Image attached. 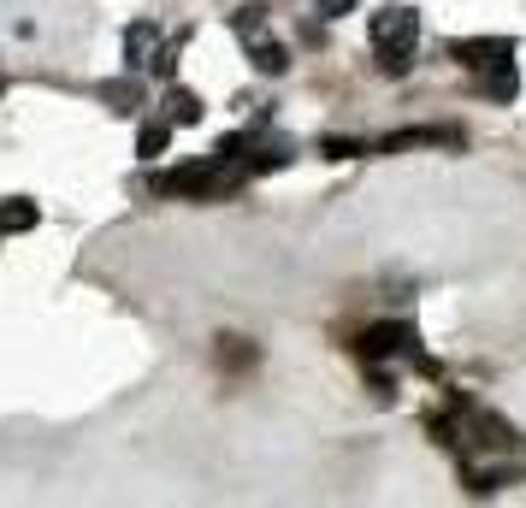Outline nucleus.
<instances>
[{"label": "nucleus", "instance_id": "obj_1", "mask_svg": "<svg viewBox=\"0 0 526 508\" xmlns=\"http://www.w3.org/2000/svg\"><path fill=\"white\" fill-rule=\"evenodd\" d=\"M414 42H420V12H414V6L373 12V54H379V71H385V77H402V71H408Z\"/></svg>", "mask_w": 526, "mask_h": 508}, {"label": "nucleus", "instance_id": "obj_2", "mask_svg": "<svg viewBox=\"0 0 526 508\" xmlns=\"http://www.w3.org/2000/svg\"><path fill=\"white\" fill-rule=\"evenodd\" d=\"M414 343V325H402V319H385V325H367L361 337H355V349H361V361H391Z\"/></svg>", "mask_w": 526, "mask_h": 508}, {"label": "nucleus", "instance_id": "obj_3", "mask_svg": "<svg viewBox=\"0 0 526 508\" xmlns=\"http://www.w3.org/2000/svg\"><path fill=\"white\" fill-rule=\"evenodd\" d=\"M450 54H456L467 71H491L497 60H515V42H509V36H491V42H456Z\"/></svg>", "mask_w": 526, "mask_h": 508}, {"label": "nucleus", "instance_id": "obj_4", "mask_svg": "<svg viewBox=\"0 0 526 508\" xmlns=\"http://www.w3.org/2000/svg\"><path fill=\"white\" fill-rule=\"evenodd\" d=\"M432 142H450V148H456L461 142V130H432V125H414V130H391V136H385V142H379V154H402V148H432Z\"/></svg>", "mask_w": 526, "mask_h": 508}, {"label": "nucleus", "instance_id": "obj_5", "mask_svg": "<svg viewBox=\"0 0 526 508\" xmlns=\"http://www.w3.org/2000/svg\"><path fill=\"white\" fill-rule=\"evenodd\" d=\"M467 444H479V449H509V426H503L497 414L473 408V414H467Z\"/></svg>", "mask_w": 526, "mask_h": 508}, {"label": "nucleus", "instance_id": "obj_6", "mask_svg": "<svg viewBox=\"0 0 526 508\" xmlns=\"http://www.w3.org/2000/svg\"><path fill=\"white\" fill-rule=\"evenodd\" d=\"M154 54H160V30L142 18V24H131V30H125V65L136 71V65H148Z\"/></svg>", "mask_w": 526, "mask_h": 508}, {"label": "nucleus", "instance_id": "obj_7", "mask_svg": "<svg viewBox=\"0 0 526 508\" xmlns=\"http://www.w3.org/2000/svg\"><path fill=\"white\" fill-rule=\"evenodd\" d=\"M36 219H42V207H36V201H24V195L0 201V237H18V231H36Z\"/></svg>", "mask_w": 526, "mask_h": 508}, {"label": "nucleus", "instance_id": "obj_8", "mask_svg": "<svg viewBox=\"0 0 526 508\" xmlns=\"http://www.w3.org/2000/svg\"><path fill=\"white\" fill-rule=\"evenodd\" d=\"M249 60L261 77H284L290 71V54H284V42H272V36H249Z\"/></svg>", "mask_w": 526, "mask_h": 508}, {"label": "nucleus", "instance_id": "obj_9", "mask_svg": "<svg viewBox=\"0 0 526 508\" xmlns=\"http://www.w3.org/2000/svg\"><path fill=\"white\" fill-rule=\"evenodd\" d=\"M101 101H107L113 113H136V107H142V83H136V77H113V83H101Z\"/></svg>", "mask_w": 526, "mask_h": 508}, {"label": "nucleus", "instance_id": "obj_10", "mask_svg": "<svg viewBox=\"0 0 526 508\" xmlns=\"http://www.w3.org/2000/svg\"><path fill=\"white\" fill-rule=\"evenodd\" d=\"M515 89H521V65L497 60V65H491V77H485V95H491V101H509Z\"/></svg>", "mask_w": 526, "mask_h": 508}, {"label": "nucleus", "instance_id": "obj_11", "mask_svg": "<svg viewBox=\"0 0 526 508\" xmlns=\"http://www.w3.org/2000/svg\"><path fill=\"white\" fill-rule=\"evenodd\" d=\"M166 119H172V125H201L196 89H166Z\"/></svg>", "mask_w": 526, "mask_h": 508}, {"label": "nucleus", "instance_id": "obj_12", "mask_svg": "<svg viewBox=\"0 0 526 508\" xmlns=\"http://www.w3.org/2000/svg\"><path fill=\"white\" fill-rule=\"evenodd\" d=\"M243 166H249V172H278V166H290V142H278V136H272V142H261Z\"/></svg>", "mask_w": 526, "mask_h": 508}, {"label": "nucleus", "instance_id": "obj_13", "mask_svg": "<svg viewBox=\"0 0 526 508\" xmlns=\"http://www.w3.org/2000/svg\"><path fill=\"white\" fill-rule=\"evenodd\" d=\"M166 142H172V119H166V125L154 119V125H142V136H136V154L154 160V154H166Z\"/></svg>", "mask_w": 526, "mask_h": 508}, {"label": "nucleus", "instance_id": "obj_14", "mask_svg": "<svg viewBox=\"0 0 526 508\" xmlns=\"http://www.w3.org/2000/svg\"><path fill=\"white\" fill-rule=\"evenodd\" d=\"M320 154H326V160H355V154H367V148H361V142H349V136H326V142H320Z\"/></svg>", "mask_w": 526, "mask_h": 508}, {"label": "nucleus", "instance_id": "obj_15", "mask_svg": "<svg viewBox=\"0 0 526 508\" xmlns=\"http://www.w3.org/2000/svg\"><path fill=\"white\" fill-rule=\"evenodd\" d=\"M148 71H154V77H172V71H178V42H160V54L148 60Z\"/></svg>", "mask_w": 526, "mask_h": 508}, {"label": "nucleus", "instance_id": "obj_16", "mask_svg": "<svg viewBox=\"0 0 526 508\" xmlns=\"http://www.w3.org/2000/svg\"><path fill=\"white\" fill-rule=\"evenodd\" d=\"M231 30H237L243 42H249V36H261V6H243V12L231 18Z\"/></svg>", "mask_w": 526, "mask_h": 508}, {"label": "nucleus", "instance_id": "obj_17", "mask_svg": "<svg viewBox=\"0 0 526 508\" xmlns=\"http://www.w3.org/2000/svg\"><path fill=\"white\" fill-rule=\"evenodd\" d=\"M219 361H225V367H249V361H255V349H237V337H225Z\"/></svg>", "mask_w": 526, "mask_h": 508}, {"label": "nucleus", "instance_id": "obj_18", "mask_svg": "<svg viewBox=\"0 0 526 508\" xmlns=\"http://www.w3.org/2000/svg\"><path fill=\"white\" fill-rule=\"evenodd\" d=\"M320 12H326V18H343V12H355V0H320Z\"/></svg>", "mask_w": 526, "mask_h": 508}, {"label": "nucleus", "instance_id": "obj_19", "mask_svg": "<svg viewBox=\"0 0 526 508\" xmlns=\"http://www.w3.org/2000/svg\"><path fill=\"white\" fill-rule=\"evenodd\" d=\"M0 95H6V77H0Z\"/></svg>", "mask_w": 526, "mask_h": 508}]
</instances>
